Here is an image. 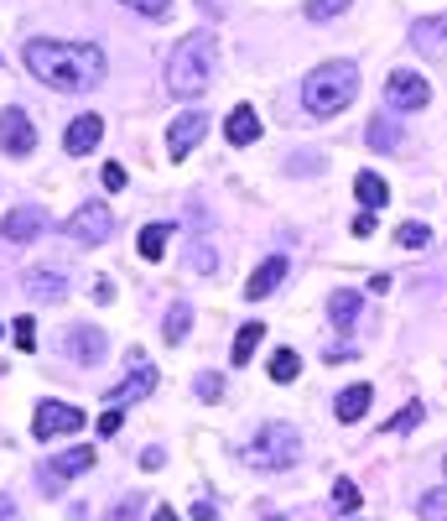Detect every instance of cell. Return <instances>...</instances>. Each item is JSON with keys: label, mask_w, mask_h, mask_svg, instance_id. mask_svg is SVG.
Instances as JSON below:
<instances>
[{"label": "cell", "mask_w": 447, "mask_h": 521, "mask_svg": "<svg viewBox=\"0 0 447 521\" xmlns=\"http://www.w3.org/2000/svg\"><path fill=\"white\" fill-rule=\"evenodd\" d=\"M99 136H104V121H99V115H79V121L68 125V136H62V147H68V152L73 156H84V152H94V147H99Z\"/></svg>", "instance_id": "cell-16"}, {"label": "cell", "mask_w": 447, "mask_h": 521, "mask_svg": "<svg viewBox=\"0 0 447 521\" xmlns=\"http://www.w3.org/2000/svg\"><path fill=\"white\" fill-rule=\"evenodd\" d=\"M364 136H369L375 152H395V147H401V125H395V115H375Z\"/></svg>", "instance_id": "cell-22"}, {"label": "cell", "mask_w": 447, "mask_h": 521, "mask_svg": "<svg viewBox=\"0 0 447 521\" xmlns=\"http://www.w3.org/2000/svg\"><path fill=\"white\" fill-rule=\"evenodd\" d=\"M104 349H110V344H104V334H99V329H89V324L68 329V355H73L79 366H99V360H104Z\"/></svg>", "instance_id": "cell-15"}, {"label": "cell", "mask_w": 447, "mask_h": 521, "mask_svg": "<svg viewBox=\"0 0 447 521\" xmlns=\"http://www.w3.org/2000/svg\"><path fill=\"white\" fill-rule=\"evenodd\" d=\"M84 428V407H73V401H42L37 412H31V433L37 438H62V433H79Z\"/></svg>", "instance_id": "cell-6"}, {"label": "cell", "mask_w": 447, "mask_h": 521, "mask_svg": "<svg viewBox=\"0 0 447 521\" xmlns=\"http://www.w3.org/2000/svg\"><path fill=\"white\" fill-rule=\"evenodd\" d=\"M369 401H375V391L359 381V386H349V391H338V401H333V412H338V423H359L364 412H369Z\"/></svg>", "instance_id": "cell-20"}, {"label": "cell", "mask_w": 447, "mask_h": 521, "mask_svg": "<svg viewBox=\"0 0 447 521\" xmlns=\"http://www.w3.org/2000/svg\"><path fill=\"white\" fill-rule=\"evenodd\" d=\"M297 370H302L297 349H276V355H270V381H281V386H286V381H297Z\"/></svg>", "instance_id": "cell-26"}, {"label": "cell", "mask_w": 447, "mask_h": 521, "mask_svg": "<svg viewBox=\"0 0 447 521\" xmlns=\"http://www.w3.org/2000/svg\"><path fill=\"white\" fill-rule=\"evenodd\" d=\"M417 417H421V401H411L406 412H395V417H390V423H385V433H406V428H411V423H417Z\"/></svg>", "instance_id": "cell-35"}, {"label": "cell", "mask_w": 447, "mask_h": 521, "mask_svg": "<svg viewBox=\"0 0 447 521\" xmlns=\"http://www.w3.org/2000/svg\"><path fill=\"white\" fill-rule=\"evenodd\" d=\"M16 349H21V355L37 349V324H31V318H16Z\"/></svg>", "instance_id": "cell-34"}, {"label": "cell", "mask_w": 447, "mask_h": 521, "mask_svg": "<svg viewBox=\"0 0 447 521\" xmlns=\"http://www.w3.org/2000/svg\"><path fill=\"white\" fill-rule=\"evenodd\" d=\"M443 469H447V454H443Z\"/></svg>", "instance_id": "cell-46"}, {"label": "cell", "mask_w": 447, "mask_h": 521, "mask_svg": "<svg viewBox=\"0 0 447 521\" xmlns=\"http://www.w3.org/2000/svg\"><path fill=\"white\" fill-rule=\"evenodd\" d=\"M136 506H141V500L130 495V500H120V506H110V517H104V521H136Z\"/></svg>", "instance_id": "cell-37"}, {"label": "cell", "mask_w": 447, "mask_h": 521, "mask_svg": "<svg viewBox=\"0 0 447 521\" xmlns=\"http://www.w3.org/2000/svg\"><path fill=\"white\" fill-rule=\"evenodd\" d=\"M120 423H125V412H120V407H110V412L99 417V433H104V438H115V433H120Z\"/></svg>", "instance_id": "cell-36"}, {"label": "cell", "mask_w": 447, "mask_h": 521, "mask_svg": "<svg viewBox=\"0 0 447 521\" xmlns=\"http://www.w3.org/2000/svg\"><path fill=\"white\" fill-rule=\"evenodd\" d=\"M198 5H209V11H219V5H224V0H198Z\"/></svg>", "instance_id": "cell-44"}, {"label": "cell", "mask_w": 447, "mask_h": 521, "mask_svg": "<svg viewBox=\"0 0 447 521\" xmlns=\"http://www.w3.org/2000/svg\"><path fill=\"white\" fill-rule=\"evenodd\" d=\"M318 167H323L318 156H292V162H286V172H318Z\"/></svg>", "instance_id": "cell-39"}, {"label": "cell", "mask_w": 447, "mask_h": 521, "mask_svg": "<svg viewBox=\"0 0 447 521\" xmlns=\"http://www.w3.org/2000/svg\"><path fill=\"white\" fill-rule=\"evenodd\" d=\"M187 329H193V307H187V303H172L167 324H161V339H167V344H182V339H187Z\"/></svg>", "instance_id": "cell-24"}, {"label": "cell", "mask_w": 447, "mask_h": 521, "mask_svg": "<svg viewBox=\"0 0 447 521\" xmlns=\"http://www.w3.org/2000/svg\"><path fill=\"white\" fill-rule=\"evenodd\" d=\"M120 5L141 11V16H151V21H167V16H172V0H120Z\"/></svg>", "instance_id": "cell-32"}, {"label": "cell", "mask_w": 447, "mask_h": 521, "mask_svg": "<svg viewBox=\"0 0 447 521\" xmlns=\"http://www.w3.org/2000/svg\"><path fill=\"white\" fill-rule=\"evenodd\" d=\"M27 298L31 303H62L68 298V282L58 272H47V266H37V272H27Z\"/></svg>", "instance_id": "cell-18"}, {"label": "cell", "mask_w": 447, "mask_h": 521, "mask_svg": "<svg viewBox=\"0 0 447 521\" xmlns=\"http://www.w3.org/2000/svg\"><path fill=\"white\" fill-rule=\"evenodd\" d=\"M27 68L31 79H42L47 89L84 94L104 84V53L94 42H53V37H31L27 42Z\"/></svg>", "instance_id": "cell-1"}, {"label": "cell", "mask_w": 447, "mask_h": 521, "mask_svg": "<svg viewBox=\"0 0 447 521\" xmlns=\"http://www.w3.org/2000/svg\"><path fill=\"white\" fill-rule=\"evenodd\" d=\"M359 94V68L349 58L338 63H323V68H312L307 79H302V110L312 115V121H328L338 110H349Z\"/></svg>", "instance_id": "cell-2"}, {"label": "cell", "mask_w": 447, "mask_h": 521, "mask_svg": "<svg viewBox=\"0 0 447 521\" xmlns=\"http://www.w3.org/2000/svg\"><path fill=\"white\" fill-rule=\"evenodd\" d=\"M344 11H349V0H307V21H333Z\"/></svg>", "instance_id": "cell-31"}, {"label": "cell", "mask_w": 447, "mask_h": 521, "mask_svg": "<svg viewBox=\"0 0 447 521\" xmlns=\"http://www.w3.org/2000/svg\"><path fill=\"white\" fill-rule=\"evenodd\" d=\"M0 235H5L11 246H31L37 235H47V209H37V204L11 209V214L0 219Z\"/></svg>", "instance_id": "cell-10"}, {"label": "cell", "mask_w": 447, "mask_h": 521, "mask_svg": "<svg viewBox=\"0 0 447 521\" xmlns=\"http://www.w3.org/2000/svg\"><path fill=\"white\" fill-rule=\"evenodd\" d=\"M281 282H286V256H270V261H261L255 276L244 282V298H250V303H261V298H270Z\"/></svg>", "instance_id": "cell-14"}, {"label": "cell", "mask_w": 447, "mask_h": 521, "mask_svg": "<svg viewBox=\"0 0 447 521\" xmlns=\"http://www.w3.org/2000/svg\"><path fill=\"white\" fill-rule=\"evenodd\" d=\"M84 469H94V449L89 443H79V449H68V454H58V459H47V469H42V491L62 495V485H68L73 475H84Z\"/></svg>", "instance_id": "cell-7"}, {"label": "cell", "mask_w": 447, "mask_h": 521, "mask_svg": "<svg viewBox=\"0 0 447 521\" xmlns=\"http://www.w3.org/2000/svg\"><path fill=\"white\" fill-rule=\"evenodd\" d=\"M354 235H359V240H364V235H375V214H359L354 219Z\"/></svg>", "instance_id": "cell-41"}, {"label": "cell", "mask_w": 447, "mask_h": 521, "mask_svg": "<svg viewBox=\"0 0 447 521\" xmlns=\"http://www.w3.org/2000/svg\"><path fill=\"white\" fill-rule=\"evenodd\" d=\"M395 240H401L406 250H426V246H432V230H426V224H417V219H406V224L395 230Z\"/></svg>", "instance_id": "cell-27"}, {"label": "cell", "mask_w": 447, "mask_h": 521, "mask_svg": "<svg viewBox=\"0 0 447 521\" xmlns=\"http://www.w3.org/2000/svg\"><path fill=\"white\" fill-rule=\"evenodd\" d=\"M193 391H198L203 401H219V397H224V375H198V381H193Z\"/></svg>", "instance_id": "cell-33"}, {"label": "cell", "mask_w": 447, "mask_h": 521, "mask_svg": "<svg viewBox=\"0 0 447 521\" xmlns=\"http://www.w3.org/2000/svg\"><path fill=\"white\" fill-rule=\"evenodd\" d=\"M193 521H219V506H213V500H198V506H193Z\"/></svg>", "instance_id": "cell-40"}, {"label": "cell", "mask_w": 447, "mask_h": 521, "mask_svg": "<svg viewBox=\"0 0 447 521\" xmlns=\"http://www.w3.org/2000/svg\"><path fill=\"white\" fill-rule=\"evenodd\" d=\"M333 511H344V517H354L359 511V485L354 480H338V485H333Z\"/></svg>", "instance_id": "cell-29"}, {"label": "cell", "mask_w": 447, "mask_h": 521, "mask_svg": "<svg viewBox=\"0 0 447 521\" xmlns=\"http://www.w3.org/2000/svg\"><path fill=\"white\" fill-rule=\"evenodd\" d=\"M432 105V84L421 79L417 68H395L385 79V110L390 115H411V110H426Z\"/></svg>", "instance_id": "cell-5"}, {"label": "cell", "mask_w": 447, "mask_h": 521, "mask_svg": "<svg viewBox=\"0 0 447 521\" xmlns=\"http://www.w3.org/2000/svg\"><path fill=\"white\" fill-rule=\"evenodd\" d=\"M110 230H115V214H110L104 204H84L79 214L68 219V235H73L79 246H104V240H110Z\"/></svg>", "instance_id": "cell-8"}, {"label": "cell", "mask_w": 447, "mask_h": 521, "mask_svg": "<svg viewBox=\"0 0 447 521\" xmlns=\"http://www.w3.org/2000/svg\"><path fill=\"white\" fill-rule=\"evenodd\" d=\"M224 136H229V147H250V141H261V115H255L250 105H235L229 121H224Z\"/></svg>", "instance_id": "cell-17"}, {"label": "cell", "mask_w": 447, "mask_h": 521, "mask_svg": "<svg viewBox=\"0 0 447 521\" xmlns=\"http://www.w3.org/2000/svg\"><path fill=\"white\" fill-rule=\"evenodd\" d=\"M354 198L364 204V214L385 209V204H390V188H385V178H380V172H359V178H354Z\"/></svg>", "instance_id": "cell-19"}, {"label": "cell", "mask_w": 447, "mask_h": 521, "mask_svg": "<svg viewBox=\"0 0 447 521\" xmlns=\"http://www.w3.org/2000/svg\"><path fill=\"white\" fill-rule=\"evenodd\" d=\"M104 188H125V167L120 162H104Z\"/></svg>", "instance_id": "cell-38"}, {"label": "cell", "mask_w": 447, "mask_h": 521, "mask_svg": "<svg viewBox=\"0 0 447 521\" xmlns=\"http://www.w3.org/2000/svg\"><path fill=\"white\" fill-rule=\"evenodd\" d=\"M0 521H16V500L11 495H0Z\"/></svg>", "instance_id": "cell-42"}, {"label": "cell", "mask_w": 447, "mask_h": 521, "mask_svg": "<svg viewBox=\"0 0 447 521\" xmlns=\"http://www.w3.org/2000/svg\"><path fill=\"white\" fill-rule=\"evenodd\" d=\"M213 58H219L213 31H187L172 47V58H167V89L178 99H198L213 84Z\"/></svg>", "instance_id": "cell-3"}, {"label": "cell", "mask_w": 447, "mask_h": 521, "mask_svg": "<svg viewBox=\"0 0 447 521\" xmlns=\"http://www.w3.org/2000/svg\"><path fill=\"white\" fill-rule=\"evenodd\" d=\"M421 521H447V485L421 495Z\"/></svg>", "instance_id": "cell-28"}, {"label": "cell", "mask_w": 447, "mask_h": 521, "mask_svg": "<svg viewBox=\"0 0 447 521\" xmlns=\"http://www.w3.org/2000/svg\"><path fill=\"white\" fill-rule=\"evenodd\" d=\"M167 235H172L167 224H146V230H141V256H146V261H161V256H167Z\"/></svg>", "instance_id": "cell-25"}, {"label": "cell", "mask_w": 447, "mask_h": 521, "mask_svg": "<svg viewBox=\"0 0 447 521\" xmlns=\"http://www.w3.org/2000/svg\"><path fill=\"white\" fill-rule=\"evenodd\" d=\"M411 47H417L421 58L447 63V16H421L417 27H411Z\"/></svg>", "instance_id": "cell-13"}, {"label": "cell", "mask_w": 447, "mask_h": 521, "mask_svg": "<svg viewBox=\"0 0 447 521\" xmlns=\"http://www.w3.org/2000/svg\"><path fill=\"white\" fill-rule=\"evenodd\" d=\"M151 521H182V517L172 511V506H156V517H151Z\"/></svg>", "instance_id": "cell-43"}, {"label": "cell", "mask_w": 447, "mask_h": 521, "mask_svg": "<svg viewBox=\"0 0 447 521\" xmlns=\"http://www.w3.org/2000/svg\"><path fill=\"white\" fill-rule=\"evenodd\" d=\"M203 130H209V115H203V110H182L178 121H172V130H167V152H172V162H182V156L193 152V147L203 141Z\"/></svg>", "instance_id": "cell-12"}, {"label": "cell", "mask_w": 447, "mask_h": 521, "mask_svg": "<svg viewBox=\"0 0 447 521\" xmlns=\"http://www.w3.org/2000/svg\"><path fill=\"white\" fill-rule=\"evenodd\" d=\"M187 266H193V272H203V276H213V266H219V256H213V246H209V240H193V250H187Z\"/></svg>", "instance_id": "cell-30"}, {"label": "cell", "mask_w": 447, "mask_h": 521, "mask_svg": "<svg viewBox=\"0 0 447 521\" xmlns=\"http://www.w3.org/2000/svg\"><path fill=\"white\" fill-rule=\"evenodd\" d=\"M266 521H286V517H266Z\"/></svg>", "instance_id": "cell-45"}, {"label": "cell", "mask_w": 447, "mask_h": 521, "mask_svg": "<svg viewBox=\"0 0 447 521\" xmlns=\"http://www.w3.org/2000/svg\"><path fill=\"white\" fill-rule=\"evenodd\" d=\"M261 339H266V324H261V318H250V324H244V329L235 334V349H229V360H235V366H250V360H255V349H261Z\"/></svg>", "instance_id": "cell-21"}, {"label": "cell", "mask_w": 447, "mask_h": 521, "mask_svg": "<svg viewBox=\"0 0 447 521\" xmlns=\"http://www.w3.org/2000/svg\"><path fill=\"white\" fill-rule=\"evenodd\" d=\"M130 366H136V375H125V381H120L115 391H110V407H120V412H125V407H130V401H146L151 391H156V370L146 366V355H141V349H136V355H130Z\"/></svg>", "instance_id": "cell-9"}, {"label": "cell", "mask_w": 447, "mask_h": 521, "mask_svg": "<svg viewBox=\"0 0 447 521\" xmlns=\"http://www.w3.org/2000/svg\"><path fill=\"white\" fill-rule=\"evenodd\" d=\"M328 313H333V324H338V329H354V324H359V292L338 287V292L328 298Z\"/></svg>", "instance_id": "cell-23"}, {"label": "cell", "mask_w": 447, "mask_h": 521, "mask_svg": "<svg viewBox=\"0 0 447 521\" xmlns=\"http://www.w3.org/2000/svg\"><path fill=\"white\" fill-rule=\"evenodd\" d=\"M0 334H5V324H0Z\"/></svg>", "instance_id": "cell-47"}, {"label": "cell", "mask_w": 447, "mask_h": 521, "mask_svg": "<svg viewBox=\"0 0 447 521\" xmlns=\"http://www.w3.org/2000/svg\"><path fill=\"white\" fill-rule=\"evenodd\" d=\"M250 469H292L302 459V433L292 423H266V428L250 438V449L239 454Z\"/></svg>", "instance_id": "cell-4"}, {"label": "cell", "mask_w": 447, "mask_h": 521, "mask_svg": "<svg viewBox=\"0 0 447 521\" xmlns=\"http://www.w3.org/2000/svg\"><path fill=\"white\" fill-rule=\"evenodd\" d=\"M0 147L11 156H31L37 152V130H31L27 110L21 105H11V110H0Z\"/></svg>", "instance_id": "cell-11"}]
</instances>
